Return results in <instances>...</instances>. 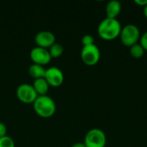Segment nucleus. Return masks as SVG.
<instances>
[{
	"label": "nucleus",
	"instance_id": "f257e3e1",
	"mask_svg": "<svg viewBox=\"0 0 147 147\" xmlns=\"http://www.w3.org/2000/svg\"><path fill=\"white\" fill-rule=\"evenodd\" d=\"M121 25L117 19L105 18L98 25L97 34L104 40H113L120 36Z\"/></svg>",
	"mask_w": 147,
	"mask_h": 147
},
{
	"label": "nucleus",
	"instance_id": "f03ea898",
	"mask_svg": "<svg viewBox=\"0 0 147 147\" xmlns=\"http://www.w3.org/2000/svg\"><path fill=\"white\" fill-rule=\"evenodd\" d=\"M33 108L36 115L44 119L52 117L56 112V103L47 95L38 96L33 103Z\"/></svg>",
	"mask_w": 147,
	"mask_h": 147
},
{
	"label": "nucleus",
	"instance_id": "7ed1b4c3",
	"mask_svg": "<svg viewBox=\"0 0 147 147\" xmlns=\"http://www.w3.org/2000/svg\"><path fill=\"white\" fill-rule=\"evenodd\" d=\"M140 31L136 25L127 24L122 27L119 37L121 38V40L124 46L131 47L132 46L140 42Z\"/></svg>",
	"mask_w": 147,
	"mask_h": 147
},
{
	"label": "nucleus",
	"instance_id": "20e7f679",
	"mask_svg": "<svg viewBox=\"0 0 147 147\" xmlns=\"http://www.w3.org/2000/svg\"><path fill=\"white\" fill-rule=\"evenodd\" d=\"M84 144L86 147H105L107 145L106 134L100 128H92L85 134Z\"/></svg>",
	"mask_w": 147,
	"mask_h": 147
},
{
	"label": "nucleus",
	"instance_id": "39448f33",
	"mask_svg": "<svg viewBox=\"0 0 147 147\" xmlns=\"http://www.w3.org/2000/svg\"><path fill=\"white\" fill-rule=\"evenodd\" d=\"M81 59L83 63L89 66L96 65L101 59V52L96 45L83 47L81 50Z\"/></svg>",
	"mask_w": 147,
	"mask_h": 147
},
{
	"label": "nucleus",
	"instance_id": "423d86ee",
	"mask_svg": "<svg viewBox=\"0 0 147 147\" xmlns=\"http://www.w3.org/2000/svg\"><path fill=\"white\" fill-rule=\"evenodd\" d=\"M16 96L20 102L25 104L34 103L38 97L33 85L28 84H22L16 89Z\"/></svg>",
	"mask_w": 147,
	"mask_h": 147
},
{
	"label": "nucleus",
	"instance_id": "0eeeda50",
	"mask_svg": "<svg viewBox=\"0 0 147 147\" xmlns=\"http://www.w3.org/2000/svg\"><path fill=\"white\" fill-rule=\"evenodd\" d=\"M44 78L47 82L49 86L59 87L64 83L65 77H64L63 71L59 68L53 66V67H49L46 69Z\"/></svg>",
	"mask_w": 147,
	"mask_h": 147
},
{
	"label": "nucleus",
	"instance_id": "6e6552de",
	"mask_svg": "<svg viewBox=\"0 0 147 147\" xmlns=\"http://www.w3.org/2000/svg\"><path fill=\"white\" fill-rule=\"evenodd\" d=\"M30 59L33 64L40 65L42 66L49 64L52 59L48 49L41 48L39 47L32 48V50L30 51Z\"/></svg>",
	"mask_w": 147,
	"mask_h": 147
},
{
	"label": "nucleus",
	"instance_id": "1a4fd4ad",
	"mask_svg": "<svg viewBox=\"0 0 147 147\" xmlns=\"http://www.w3.org/2000/svg\"><path fill=\"white\" fill-rule=\"evenodd\" d=\"M34 42L36 44V47L48 49L56 42V37L52 32L43 30L36 34L34 37Z\"/></svg>",
	"mask_w": 147,
	"mask_h": 147
},
{
	"label": "nucleus",
	"instance_id": "9d476101",
	"mask_svg": "<svg viewBox=\"0 0 147 147\" xmlns=\"http://www.w3.org/2000/svg\"><path fill=\"white\" fill-rule=\"evenodd\" d=\"M122 9L121 3L117 0H112L106 5V16L107 18L117 19V16L121 14Z\"/></svg>",
	"mask_w": 147,
	"mask_h": 147
},
{
	"label": "nucleus",
	"instance_id": "9b49d317",
	"mask_svg": "<svg viewBox=\"0 0 147 147\" xmlns=\"http://www.w3.org/2000/svg\"><path fill=\"white\" fill-rule=\"evenodd\" d=\"M32 85H33L35 92L37 93L38 96L47 95L50 86L47 84V82L45 80V78H39V79L34 80V83Z\"/></svg>",
	"mask_w": 147,
	"mask_h": 147
},
{
	"label": "nucleus",
	"instance_id": "f8f14e48",
	"mask_svg": "<svg viewBox=\"0 0 147 147\" xmlns=\"http://www.w3.org/2000/svg\"><path fill=\"white\" fill-rule=\"evenodd\" d=\"M45 73H46V69L42 65L33 64L29 66L28 74L32 78H34V80L39 78H44Z\"/></svg>",
	"mask_w": 147,
	"mask_h": 147
},
{
	"label": "nucleus",
	"instance_id": "ddd939ff",
	"mask_svg": "<svg viewBox=\"0 0 147 147\" xmlns=\"http://www.w3.org/2000/svg\"><path fill=\"white\" fill-rule=\"evenodd\" d=\"M48 52H49L52 59H57V58H59L63 54L64 47L61 44L55 42L53 46H51L48 48Z\"/></svg>",
	"mask_w": 147,
	"mask_h": 147
},
{
	"label": "nucleus",
	"instance_id": "4468645a",
	"mask_svg": "<svg viewBox=\"0 0 147 147\" xmlns=\"http://www.w3.org/2000/svg\"><path fill=\"white\" fill-rule=\"evenodd\" d=\"M129 48H130V54L134 59L142 58L144 56V54H145V52H146L140 43H137V44L132 46Z\"/></svg>",
	"mask_w": 147,
	"mask_h": 147
},
{
	"label": "nucleus",
	"instance_id": "2eb2a0df",
	"mask_svg": "<svg viewBox=\"0 0 147 147\" xmlns=\"http://www.w3.org/2000/svg\"><path fill=\"white\" fill-rule=\"evenodd\" d=\"M15 141L12 138L6 135L3 138H0V147H15Z\"/></svg>",
	"mask_w": 147,
	"mask_h": 147
},
{
	"label": "nucleus",
	"instance_id": "dca6fc26",
	"mask_svg": "<svg viewBox=\"0 0 147 147\" xmlns=\"http://www.w3.org/2000/svg\"><path fill=\"white\" fill-rule=\"evenodd\" d=\"M82 44L83 47L94 45V37L90 34H84L82 38Z\"/></svg>",
	"mask_w": 147,
	"mask_h": 147
},
{
	"label": "nucleus",
	"instance_id": "f3484780",
	"mask_svg": "<svg viewBox=\"0 0 147 147\" xmlns=\"http://www.w3.org/2000/svg\"><path fill=\"white\" fill-rule=\"evenodd\" d=\"M140 44L144 48V50L147 52V31L141 34L140 39Z\"/></svg>",
	"mask_w": 147,
	"mask_h": 147
},
{
	"label": "nucleus",
	"instance_id": "a211bd4d",
	"mask_svg": "<svg viewBox=\"0 0 147 147\" xmlns=\"http://www.w3.org/2000/svg\"><path fill=\"white\" fill-rule=\"evenodd\" d=\"M7 135V127L4 123L0 121V138H3Z\"/></svg>",
	"mask_w": 147,
	"mask_h": 147
},
{
	"label": "nucleus",
	"instance_id": "6ab92c4d",
	"mask_svg": "<svg viewBox=\"0 0 147 147\" xmlns=\"http://www.w3.org/2000/svg\"><path fill=\"white\" fill-rule=\"evenodd\" d=\"M134 3L144 8L147 5V0H134Z\"/></svg>",
	"mask_w": 147,
	"mask_h": 147
},
{
	"label": "nucleus",
	"instance_id": "aec40b11",
	"mask_svg": "<svg viewBox=\"0 0 147 147\" xmlns=\"http://www.w3.org/2000/svg\"><path fill=\"white\" fill-rule=\"evenodd\" d=\"M71 147H86L85 145L84 144V142H77L75 144H73Z\"/></svg>",
	"mask_w": 147,
	"mask_h": 147
},
{
	"label": "nucleus",
	"instance_id": "412c9836",
	"mask_svg": "<svg viewBox=\"0 0 147 147\" xmlns=\"http://www.w3.org/2000/svg\"><path fill=\"white\" fill-rule=\"evenodd\" d=\"M144 16H146V18L147 19V5L144 7Z\"/></svg>",
	"mask_w": 147,
	"mask_h": 147
}]
</instances>
